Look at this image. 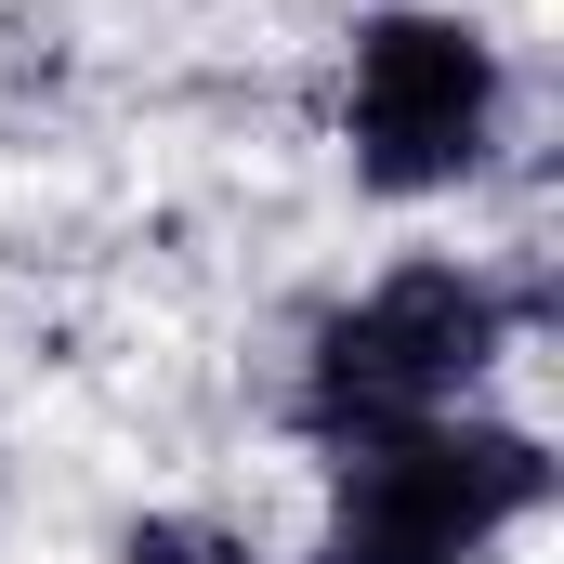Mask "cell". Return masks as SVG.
<instances>
[{
  "instance_id": "1",
  "label": "cell",
  "mask_w": 564,
  "mask_h": 564,
  "mask_svg": "<svg viewBox=\"0 0 564 564\" xmlns=\"http://www.w3.org/2000/svg\"><path fill=\"white\" fill-rule=\"evenodd\" d=\"M552 512V446L486 408L328 433V552L315 564H486Z\"/></svg>"
},
{
  "instance_id": "2",
  "label": "cell",
  "mask_w": 564,
  "mask_h": 564,
  "mask_svg": "<svg viewBox=\"0 0 564 564\" xmlns=\"http://www.w3.org/2000/svg\"><path fill=\"white\" fill-rule=\"evenodd\" d=\"M512 289L486 276V263H394V276H368L341 315H315V341H302V433L328 446V433H368V421H433V408H473L486 394V368L512 355Z\"/></svg>"
},
{
  "instance_id": "3",
  "label": "cell",
  "mask_w": 564,
  "mask_h": 564,
  "mask_svg": "<svg viewBox=\"0 0 564 564\" xmlns=\"http://www.w3.org/2000/svg\"><path fill=\"white\" fill-rule=\"evenodd\" d=\"M512 119V66L473 13L394 0L341 40V158L368 197H459Z\"/></svg>"
},
{
  "instance_id": "4",
  "label": "cell",
  "mask_w": 564,
  "mask_h": 564,
  "mask_svg": "<svg viewBox=\"0 0 564 564\" xmlns=\"http://www.w3.org/2000/svg\"><path fill=\"white\" fill-rule=\"evenodd\" d=\"M119 564H289V552H250L237 525H197V512H144L119 525Z\"/></svg>"
}]
</instances>
